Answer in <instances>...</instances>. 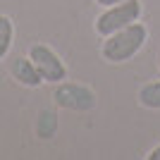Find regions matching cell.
I'll return each instance as SVG.
<instances>
[{
    "label": "cell",
    "mask_w": 160,
    "mask_h": 160,
    "mask_svg": "<svg viewBox=\"0 0 160 160\" xmlns=\"http://www.w3.org/2000/svg\"><path fill=\"white\" fill-rule=\"evenodd\" d=\"M136 103L143 110H160V79L146 81L136 91Z\"/></svg>",
    "instance_id": "obj_7"
},
{
    "label": "cell",
    "mask_w": 160,
    "mask_h": 160,
    "mask_svg": "<svg viewBox=\"0 0 160 160\" xmlns=\"http://www.w3.org/2000/svg\"><path fill=\"white\" fill-rule=\"evenodd\" d=\"M27 55L33 60V65H36V69L41 72V77H43L46 84H53L55 86V84H60V81L67 79L65 60H62L60 55H58V50L50 48L48 43H31Z\"/></svg>",
    "instance_id": "obj_4"
},
{
    "label": "cell",
    "mask_w": 160,
    "mask_h": 160,
    "mask_svg": "<svg viewBox=\"0 0 160 160\" xmlns=\"http://www.w3.org/2000/svg\"><path fill=\"white\" fill-rule=\"evenodd\" d=\"M10 77L27 88H38V86L46 84L29 55H14L12 60H10Z\"/></svg>",
    "instance_id": "obj_5"
},
{
    "label": "cell",
    "mask_w": 160,
    "mask_h": 160,
    "mask_svg": "<svg viewBox=\"0 0 160 160\" xmlns=\"http://www.w3.org/2000/svg\"><path fill=\"white\" fill-rule=\"evenodd\" d=\"M53 103L62 110L72 112H91L98 105V96L88 84H77V81H60L53 88Z\"/></svg>",
    "instance_id": "obj_3"
},
{
    "label": "cell",
    "mask_w": 160,
    "mask_h": 160,
    "mask_svg": "<svg viewBox=\"0 0 160 160\" xmlns=\"http://www.w3.org/2000/svg\"><path fill=\"white\" fill-rule=\"evenodd\" d=\"M146 160H160V143H158V146H153L146 153Z\"/></svg>",
    "instance_id": "obj_9"
},
{
    "label": "cell",
    "mask_w": 160,
    "mask_h": 160,
    "mask_svg": "<svg viewBox=\"0 0 160 160\" xmlns=\"http://www.w3.org/2000/svg\"><path fill=\"white\" fill-rule=\"evenodd\" d=\"M98 7H112V5H120V2H124V0H93Z\"/></svg>",
    "instance_id": "obj_10"
},
{
    "label": "cell",
    "mask_w": 160,
    "mask_h": 160,
    "mask_svg": "<svg viewBox=\"0 0 160 160\" xmlns=\"http://www.w3.org/2000/svg\"><path fill=\"white\" fill-rule=\"evenodd\" d=\"M148 43V27L143 22H134L129 27H122L120 31L100 38V58L108 65H124L134 60Z\"/></svg>",
    "instance_id": "obj_1"
},
{
    "label": "cell",
    "mask_w": 160,
    "mask_h": 160,
    "mask_svg": "<svg viewBox=\"0 0 160 160\" xmlns=\"http://www.w3.org/2000/svg\"><path fill=\"white\" fill-rule=\"evenodd\" d=\"M158 69H160V50H158Z\"/></svg>",
    "instance_id": "obj_11"
},
{
    "label": "cell",
    "mask_w": 160,
    "mask_h": 160,
    "mask_svg": "<svg viewBox=\"0 0 160 160\" xmlns=\"http://www.w3.org/2000/svg\"><path fill=\"white\" fill-rule=\"evenodd\" d=\"M58 127H60V117H58V110L53 108H43L36 117V136L41 141H50L58 134Z\"/></svg>",
    "instance_id": "obj_6"
},
{
    "label": "cell",
    "mask_w": 160,
    "mask_h": 160,
    "mask_svg": "<svg viewBox=\"0 0 160 160\" xmlns=\"http://www.w3.org/2000/svg\"><path fill=\"white\" fill-rule=\"evenodd\" d=\"M14 46V22L7 14H0V62L5 60Z\"/></svg>",
    "instance_id": "obj_8"
},
{
    "label": "cell",
    "mask_w": 160,
    "mask_h": 160,
    "mask_svg": "<svg viewBox=\"0 0 160 160\" xmlns=\"http://www.w3.org/2000/svg\"><path fill=\"white\" fill-rule=\"evenodd\" d=\"M141 14H143L141 0H124L120 5L103 7V12H100L98 17H96V22H93V31L98 33L100 38H105L110 33L120 31L122 27H129L134 22H139Z\"/></svg>",
    "instance_id": "obj_2"
}]
</instances>
